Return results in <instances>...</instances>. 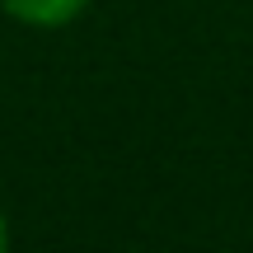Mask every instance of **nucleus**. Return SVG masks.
<instances>
[{
    "instance_id": "f257e3e1",
    "label": "nucleus",
    "mask_w": 253,
    "mask_h": 253,
    "mask_svg": "<svg viewBox=\"0 0 253 253\" xmlns=\"http://www.w3.org/2000/svg\"><path fill=\"white\" fill-rule=\"evenodd\" d=\"M89 5L94 0H0V14L33 33H56V28H71L75 19H84Z\"/></svg>"
},
{
    "instance_id": "f03ea898",
    "label": "nucleus",
    "mask_w": 253,
    "mask_h": 253,
    "mask_svg": "<svg viewBox=\"0 0 253 253\" xmlns=\"http://www.w3.org/2000/svg\"><path fill=\"white\" fill-rule=\"evenodd\" d=\"M5 249H9V216L0 211V253H5Z\"/></svg>"
}]
</instances>
